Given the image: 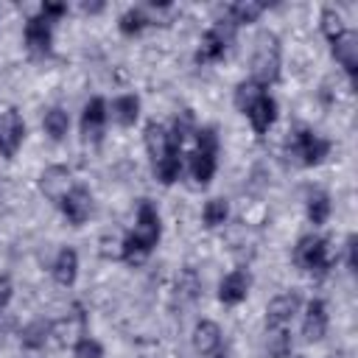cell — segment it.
Returning a JSON list of instances; mask_svg holds the SVG:
<instances>
[{"mask_svg":"<svg viewBox=\"0 0 358 358\" xmlns=\"http://www.w3.org/2000/svg\"><path fill=\"white\" fill-rule=\"evenodd\" d=\"M159 235H162L159 213H157V207H154L148 199H143L140 207H137V224H134V229H131V232L123 238V243H120V257H123L126 263H140V260H145V257L151 255V249L157 246Z\"/></svg>","mask_w":358,"mask_h":358,"instance_id":"obj_1","label":"cell"},{"mask_svg":"<svg viewBox=\"0 0 358 358\" xmlns=\"http://www.w3.org/2000/svg\"><path fill=\"white\" fill-rule=\"evenodd\" d=\"M280 62H282V50H280V39L271 31H263L255 42V53H252V81L257 84H271L280 78Z\"/></svg>","mask_w":358,"mask_h":358,"instance_id":"obj_2","label":"cell"},{"mask_svg":"<svg viewBox=\"0 0 358 358\" xmlns=\"http://www.w3.org/2000/svg\"><path fill=\"white\" fill-rule=\"evenodd\" d=\"M218 165V134L213 126H204L196 131V151L190 157V173L196 185H207Z\"/></svg>","mask_w":358,"mask_h":358,"instance_id":"obj_3","label":"cell"},{"mask_svg":"<svg viewBox=\"0 0 358 358\" xmlns=\"http://www.w3.org/2000/svg\"><path fill=\"white\" fill-rule=\"evenodd\" d=\"M294 263L305 271H327L330 268V249L327 241L319 235H305L299 238L296 249H294Z\"/></svg>","mask_w":358,"mask_h":358,"instance_id":"obj_4","label":"cell"},{"mask_svg":"<svg viewBox=\"0 0 358 358\" xmlns=\"http://www.w3.org/2000/svg\"><path fill=\"white\" fill-rule=\"evenodd\" d=\"M288 148H291V154H294L302 165H316V162H322V159L327 157L330 143H327L324 137L313 134L310 129H299V131L291 134Z\"/></svg>","mask_w":358,"mask_h":358,"instance_id":"obj_5","label":"cell"},{"mask_svg":"<svg viewBox=\"0 0 358 358\" xmlns=\"http://www.w3.org/2000/svg\"><path fill=\"white\" fill-rule=\"evenodd\" d=\"M232 36H235V25H232V22H218V25H213V28L201 36V45H199V50H196V62H199V64H210V62L221 59V56L227 53L229 42H232Z\"/></svg>","mask_w":358,"mask_h":358,"instance_id":"obj_6","label":"cell"},{"mask_svg":"<svg viewBox=\"0 0 358 358\" xmlns=\"http://www.w3.org/2000/svg\"><path fill=\"white\" fill-rule=\"evenodd\" d=\"M22 137H25L22 115L14 106H6L0 112V157L11 159L17 154V148L22 145Z\"/></svg>","mask_w":358,"mask_h":358,"instance_id":"obj_7","label":"cell"},{"mask_svg":"<svg viewBox=\"0 0 358 358\" xmlns=\"http://www.w3.org/2000/svg\"><path fill=\"white\" fill-rule=\"evenodd\" d=\"M106 117H109V112H106L103 98L87 101V106H84V112H81V137H84L87 143H101L103 129H106Z\"/></svg>","mask_w":358,"mask_h":358,"instance_id":"obj_8","label":"cell"},{"mask_svg":"<svg viewBox=\"0 0 358 358\" xmlns=\"http://www.w3.org/2000/svg\"><path fill=\"white\" fill-rule=\"evenodd\" d=\"M59 207H62L64 218H67L73 227H81V224L90 218V213H92V196H90V190H87V187L73 185V187H70V193L59 201Z\"/></svg>","mask_w":358,"mask_h":358,"instance_id":"obj_9","label":"cell"},{"mask_svg":"<svg viewBox=\"0 0 358 358\" xmlns=\"http://www.w3.org/2000/svg\"><path fill=\"white\" fill-rule=\"evenodd\" d=\"M25 45L31 53L36 56H48L50 53V45H53V22L42 14L31 17L25 22Z\"/></svg>","mask_w":358,"mask_h":358,"instance_id":"obj_10","label":"cell"},{"mask_svg":"<svg viewBox=\"0 0 358 358\" xmlns=\"http://www.w3.org/2000/svg\"><path fill=\"white\" fill-rule=\"evenodd\" d=\"M249 288H252V274H249L246 268H235V271H229V274L221 280V285H218V299H221L224 305H238V302L246 299Z\"/></svg>","mask_w":358,"mask_h":358,"instance_id":"obj_11","label":"cell"},{"mask_svg":"<svg viewBox=\"0 0 358 358\" xmlns=\"http://www.w3.org/2000/svg\"><path fill=\"white\" fill-rule=\"evenodd\" d=\"M299 305H302L299 294H280V296H274L268 302V308H266V327H285L294 319V313L299 310Z\"/></svg>","mask_w":358,"mask_h":358,"instance_id":"obj_12","label":"cell"},{"mask_svg":"<svg viewBox=\"0 0 358 358\" xmlns=\"http://www.w3.org/2000/svg\"><path fill=\"white\" fill-rule=\"evenodd\" d=\"M39 187H42V193L50 199V201H62L67 193H70V187H73V182H70V171L64 168V165H50L42 176H39Z\"/></svg>","mask_w":358,"mask_h":358,"instance_id":"obj_13","label":"cell"},{"mask_svg":"<svg viewBox=\"0 0 358 358\" xmlns=\"http://www.w3.org/2000/svg\"><path fill=\"white\" fill-rule=\"evenodd\" d=\"M330 48H333L336 62L347 70V76L355 78V70H358V36L352 31H344L338 39L330 42Z\"/></svg>","mask_w":358,"mask_h":358,"instance_id":"obj_14","label":"cell"},{"mask_svg":"<svg viewBox=\"0 0 358 358\" xmlns=\"http://www.w3.org/2000/svg\"><path fill=\"white\" fill-rule=\"evenodd\" d=\"M246 117H249V123H252L255 134H266V131H268V126L277 120V101H274L268 92H263V95L252 103V109L246 112Z\"/></svg>","mask_w":358,"mask_h":358,"instance_id":"obj_15","label":"cell"},{"mask_svg":"<svg viewBox=\"0 0 358 358\" xmlns=\"http://www.w3.org/2000/svg\"><path fill=\"white\" fill-rule=\"evenodd\" d=\"M327 333V308L322 299H310L308 310H305V322H302V336L308 341H319Z\"/></svg>","mask_w":358,"mask_h":358,"instance_id":"obj_16","label":"cell"},{"mask_svg":"<svg viewBox=\"0 0 358 358\" xmlns=\"http://www.w3.org/2000/svg\"><path fill=\"white\" fill-rule=\"evenodd\" d=\"M193 347H196V352H201V355L218 352V347H221V327H218L215 322H210V319H201V322L193 327Z\"/></svg>","mask_w":358,"mask_h":358,"instance_id":"obj_17","label":"cell"},{"mask_svg":"<svg viewBox=\"0 0 358 358\" xmlns=\"http://www.w3.org/2000/svg\"><path fill=\"white\" fill-rule=\"evenodd\" d=\"M171 145H176V143H171L168 129H165L162 123L151 120V123L145 126V148H148V157H151L154 162H159V159L168 154Z\"/></svg>","mask_w":358,"mask_h":358,"instance_id":"obj_18","label":"cell"},{"mask_svg":"<svg viewBox=\"0 0 358 358\" xmlns=\"http://www.w3.org/2000/svg\"><path fill=\"white\" fill-rule=\"evenodd\" d=\"M76 277H78V255H76V249L64 246L53 260V280L59 285H73Z\"/></svg>","mask_w":358,"mask_h":358,"instance_id":"obj_19","label":"cell"},{"mask_svg":"<svg viewBox=\"0 0 358 358\" xmlns=\"http://www.w3.org/2000/svg\"><path fill=\"white\" fill-rule=\"evenodd\" d=\"M154 173H157V179H159L162 185L176 182L179 173H182V145H171L168 154H165L159 162H154Z\"/></svg>","mask_w":358,"mask_h":358,"instance_id":"obj_20","label":"cell"},{"mask_svg":"<svg viewBox=\"0 0 358 358\" xmlns=\"http://www.w3.org/2000/svg\"><path fill=\"white\" fill-rule=\"evenodd\" d=\"M112 117L120 123V126H134L137 117H140V98L137 95H117L112 101Z\"/></svg>","mask_w":358,"mask_h":358,"instance_id":"obj_21","label":"cell"},{"mask_svg":"<svg viewBox=\"0 0 358 358\" xmlns=\"http://www.w3.org/2000/svg\"><path fill=\"white\" fill-rule=\"evenodd\" d=\"M330 210H333V204H330V196L324 190H313L308 196V221L313 227H322L330 218Z\"/></svg>","mask_w":358,"mask_h":358,"instance_id":"obj_22","label":"cell"},{"mask_svg":"<svg viewBox=\"0 0 358 358\" xmlns=\"http://www.w3.org/2000/svg\"><path fill=\"white\" fill-rule=\"evenodd\" d=\"M291 352V333L285 327H268L266 333V355L268 358H288Z\"/></svg>","mask_w":358,"mask_h":358,"instance_id":"obj_23","label":"cell"},{"mask_svg":"<svg viewBox=\"0 0 358 358\" xmlns=\"http://www.w3.org/2000/svg\"><path fill=\"white\" fill-rule=\"evenodd\" d=\"M48 338H50V322H42V319H36L28 327H22V336H20L25 350H39V347H45Z\"/></svg>","mask_w":358,"mask_h":358,"instance_id":"obj_24","label":"cell"},{"mask_svg":"<svg viewBox=\"0 0 358 358\" xmlns=\"http://www.w3.org/2000/svg\"><path fill=\"white\" fill-rule=\"evenodd\" d=\"M263 92H266L263 84H257V81H252V78H249V81H241V84L235 87V106L246 115V112L252 109V103H255Z\"/></svg>","mask_w":358,"mask_h":358,"instance_id":"obj_25","label":"cell"},{"mask_svg":"<svg viewBox=\"0 0 358 358\" xmlns=\"http://www.w3.org/2000/svg\"><path fill=\"white\" fill-rule=\"evenodd\" d=\"M42 126H45V131H48L53 140H62V137L67 134V129H70V117H67V112H64V109L53 106V109H48V112H45Z\"/></svg>","mask_w":358,"mask_h":358,"instance_id":"obj_26","label":"cell"},{"mask_svg":"<svg viewBox=\"0 0 358 358\" xmlns=\"http://www.w3.org/2000/svg\"><path fill=\"white\" fill-rule=\"evenodd\" d=\"M263 8H266L263 3H235V6L227 8V14H229L227 22H232L235 28L243 25V22H255V20L263 14Z\"/></svg>","mask_w":358,"mask_h":358,"instance_id":"obj_27","label":"cell"},{"mask_svg":"<svg viewBox=\"0 0 358 358\" xmlns=\"http://www.w3.org/2000/svg\"><path fill=\"white\" fill-rule=\"evenodd\" d=\"M201 218H204L207 227H221V224H227V218H229V204H227V199H210V201L204 204V210H201Z\"/></svg>","mask_w":358,"mask_h":358,"instance_id":"obj_28","label":"cell"},{"mask_svg":"<svg viewBox=\"0 0 358 358\" xmlns=\"http://www.w3.org/2000/svg\"><path fill=\"white\" fill-rule=\"evenodd\" d=\"M148 22H151V20L145 17V11H143V8H129V11H123V14H120L117 28H120L126 36H131V34H140Z\"/></svg>","mask_w":358,"mask_h":358,"instance_id":"obj_29","label":"cell"},{"mask_svg":"<svg viewBox=\"0 0 358 358\" xmlns=\"http://www.w3.org/2000/svg\"><path fill=\"white\" fill-rule=\"evenodd\" d=\"M344 31H347V25H344L341 14H338V11H333V8H327V11L322 14V34L327 36V42L338 39Z\"/></svg>","mask_w":358,"mask_h":358,"instance_id":"obj_30","label":"cell"},{"mask_svg":"<svg viewBox=\"0 0 358 358\" xmlns=\"http://www.w3.org/2000/svg\"><path fill=\"white\" fill-rule=\"evenodd\" d=\"M73 355H76V358H103V347H101V341H95V338L84 336V338H78V341H76Z\"/></svg>","mask_w":358,"mask_h":358,"instance_id":"obj_31","label":"cell"},{"mask_svg":"<svg viewBox=\"0 0 358 358\" xmlns=\"http://www.w3.org/2000/svg\"><path fill=\"white\" fill-rule=\"evenodd\" d=\"M179 294H185L187 299H193L199 294V277L193 268H185L182 277H179Z\"/></svg>","mask_w":358,"mask_h":358,"instance_id":"obj_32","label":"cell"},{"mask_svg":"<svg viewBox=\"0 0 358 358\" xmlns=\"http://www.w3.org/2000/svg\"><path fill=\"white\" fill-rule=\"evenodd\" d=\"M64 11H67V6H64V3H45L39 14H42V17H48V20L53 22V20H59Z\"/></svg>","mask_w":358,"mask_h":358,"instance_id":"obj_33","label":"cell"},{"mask_svg":"<svg viewBox=\"0 0 358 358\" xmlns=\"http://www.w3.org/2000/svg\"><path fill=\"white\" fill-rule=\"evenodd\" d=\"M347 268H350V271L358 268V263H355V235L347 238Z\"/></svg>","mask_w":358,"mask_h":358,"instance_id":"obj_34","label":"cell"},{"mask_svg":"<svg viewBox=\"0 0 358 358\" xmlns=\"http://www.w3.org/2000/svg\"><path fill=\"white\" fill-rule=\"evenodd\" d=\"M8 299H11V282H8L6 277H0V308H3Z\"/></svg>","mask_w":358,"mask_h":358,"instance_id":"obj_35","label":"cell"}]
</instances>
